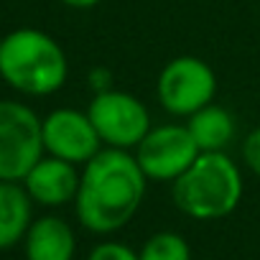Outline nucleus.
I'll list each match as a JSON object with an SVG mask.
<instances>
[{
  "mask_svg": "<svg viewBox=\"0 0 260 260\" xmlns=\"http://www.w3.org/2000/svg\"><path fill=\"white\" fill-rule=\"evenodd\" d=\"M148 176L133 151L102 148L82 166L74 199L77 219L94 235H112L133 219L146 199Z\"/></svg>",
  "mask_w": 260,
  "mask_h": 260,
  "instance_id": "nucleus-1",
  "label": "nucleus"
},
{
  "mask_svg": "<svg viewBox=\"0 0 260 260\" xmlns=\"http://www.w3.org/2000/svg\"><path fill=\"white\" fill-rule=\"evenodd\" d=\"M0 77L21 94L46 97L69 77V61L59 41L39 28H18L0 44Z\"/></svg>",
  "mask_w": 260,
  "mask_h": 260,
  "instance_id": "nucleus-2",
  "label": "nucleus"
},
{
  "mask_svg": "<svg viewBox=\"0 0 260 260\" xmlns=\"http://www.w3.org/2000/svg\"><path fill=\"white\" fill-rule=\"evenodd\" d=\"M240 166L224 153H199L197 161L171 184V199L179 212L191 219L212 222L232 214L242 202Z\"/></svg>",
  "mask_w": 260,
  "mask_h": 260,
  "instance_id": "nucleus-3",
  "label": "nucleus"
},
{
  "mask_svg": "<svg viewBox=\"0 0 260 260\" xmlns=\"http://www.w3.org/2000/svg\"><path fill=\"white\" fill-rule=\"evenodd\" d=\"M44 153L41 117L23 102L0 100V181H23Z\"/></svg>",
  "mask_w": 260,
  "mask_h": 260,
  "instance_id": "nucleus-4",
  "label": "nucleus"
},
{
  "mask_svg": "<svg viewBox=\"0 0 260 260\" xmlns=\"http://www.w3.org/2000/svg\"><path fill=\"white\" fill-rule=\"evenodd\" d=\"M87 115L105 148L136 151L138 143L146 138V133L153 127L148 107L136 94L115 87L92 94Z\"/></svg>",
  "mask_w": 260,
  "mask_h": 260,
  "instance_id": "nucleus-5",
  "label": "nucleus"
},
{
  "mask_svg": "<svg viewBox=\"0 0 260 260\" xmlns=\"http://www.w3.org/2000/svg\"><path fill=\"white\" fill-rule=\"evenodd\" d=\"M156 97L169 115L191 117L194 112L214 102L217 74L199 56H176L161 69L156 79Z\"/></svg>",
  "mask_w": 260,
  "mask_h": 260,
  "instance_id": "nucleus-6",
  "label": "nucleus"
},
{
  "mask_svg": "<svg viewBox=\"0 0 260 260\" xmlns=\"http://www.w3.org/2000/svg\"><path fill=\"white\" fill-rule=\"evenodd\" d=\"M199 153L202 151L191 138L186 122L153 125L133 151L148 181H169V184H174L197 161Z\"/></svg>",
  "mask_w": 260,
  "mask_h": 260,
  "instance_id": "nucleus-7",
  "label": "nucleus"
},
{
  "mask_svg": "<svg viewBox=\"0 0 260 260\" xmlns=\"http://www.w3.org/2000/svg\"><path fill=\"white\" fill-rule=\"evenodd\" d=\"M41 136H44V151L49 156L64 158L77 166H84L105 148L87 110L84 112L74 107L51 110L41 120Z\"/></svg>",
  "mask_w": 260,
  "mask_h": 260,
  "instance_id": "nucleus-8",
  "label": "nucleus"
},
{
  "mask_svg": "<svg viewBox=\"0 0 260 260\" xmlns=\"http://www.w3.org/2000/svg\"><path fill=\"white\" fill-rule=\"evenodd\" d=\"M79 176H82V166L44 153L36 161V166L26 174L23 186H26L28 197L36 204H41V207H64V204L77 199Z\"/></svg>",
  "mask_w": 260,
  "mask_h": 260,
  "instance_id": "nucleus-9",
  "label": "nucleus"
},
{
  "mask_svg": "<svg viewBox=\"0 0 260 260\" xmlns=\"http://www.w3.org/2000/svg\"><path fill=\"white\" fill-rule=\"evenodd\" d=\"M26 260H74L77 237L67 219L46 214L31 222L26 237Z\"/></svg>",
  "mask_w": 260,
  "mask_h": 260,
  "instance_id": "nucleus-10",
  "label": "nucleus"
},
{
  "mask_svg": "<svg viewBox=\"0 0 260 260\" xmlns=\"http://www.w3.org/2000/svg\"><path fill=\"white\" fill-rule=\"evenodd\" d=\"M34 222V199L18 181H0V250L18 245Z\"/></svg>",
  "mask_w": 260,
  "mask_h": 260,
  "instance_id": "nucleus-11",
  "label": "nucleus"
},
{
  "mask_svg": "<svg viewBox=\"0 0 260 260\" xmlns=\"http://www.w3.org/2000/svg\"><path fill=\"white\" fill-rule=\"evenodd\" d=\"M186 127L202 153L227 151V146L235 141V133H237V122L232 112L214 102L202 107L191 117H186Z\"/></svg>",
  "mask_w": 260,
  "mask_h": 260,
  "instance_id": "nucleus-12",
  "label": "nucleus"
},
{
  "mask_svg": "<svg viewBox=\"0 0 260 260\" xmlns=\"http://www.w3.org/2000/svg\"><path fill=\"white\" fill-rule=\"evenodd\" d=\"M138 255L141 260H191V247L179 232L164 230L151 235Z\"/></svg>",
  "mask_w": 260,
  "mask_h": 260,
  "instance_id": "nucleus-13",
  "label": "nucleus"
},
{
  "mask_svg": "<svg viewBox=\"0 0 260 260\" xmlns=\"http://www.w3.org/2000/svg\"><path fill=\"white\" fill-rule=\"evenodd\" d=\"M87 260H141V255L125 245V242H115V240H105L100 245H94L87 255Z\"/></svg>",
  "mask_w": 260,
  "mask_h": 260,
  "instance_id": "nucleus-14",
  "label": "nucleus"
},
{
  "mask_svg": "<svg viewBox=\"0 0 260 260\" xmlns=\"http://www.w3.org/2000/svg\"><path fill=\"white\" fill-rule=\"evenodd\" d=\"M242 161L255 176H260V127L250 130V133L245 136V141H242Z\"/></svg>",
  "mask_w": 260,
  "mask_h": 260,
  "instance_id": "nucleus-15",
  "label": "nucleus"
},
{
  "mask_svg": "<svg viewBox=\"0 0 260 260\" xmlns=\"http://www.w3.org/2000/svg\"><path fill=\"white\" fill-rule=\"evenodd\" d=\"M89 87H92L94 94L112 89V74H110L107 69H102V67H94V69L89 72Z\"/></svg>",
  "mask_w": 260,
  "mask_h": 260,
  "instance_id": "nucleus-16",
  "label": "nucleus"
},
{
  "mask_svg": "<svg viewBox=\"0 0 260 260\" xmlns=\"http://www.w3.org/2000/svg\"><path fill=\"white\" fill-rule=\"evenodd\" d=\"M61 3L69 8H77V11H87V8H94L100 0H61Z\"/></svg>",
  "mask_w": 260,
  "mask_h": 260,
  "instance_id": "nucleus-17",
  "label": "nucleus"
},
{
  "mask_svg": "<svg viewBox=\"0 0 260 260\" xmlns=\"http://www.w3.org/2000/svg\"><path fill=\"white\" fill-rule=\"evenodd\" d=\"M0 44H3V36H0Z\"/></svg>",
  "mask_w": 260,
  "mask_h": 260,
  "instance_id": "nucleus-18",
  "label": "nucleus"
}]
</instances>
